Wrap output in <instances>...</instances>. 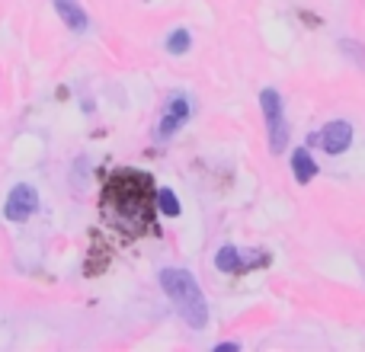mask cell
I'll use <instances>...</instances> for the list:
<instances>
[{
	"instance_id": "cell-1",
	"label": "cell",
	"mask_w": 365,
	"mask_h": 352,
	"mask_svg": "<svg viewBox=\"0 0 365 352\" xmlns=\"http://www.w3.org/2000/svg\"><path fill=\"white\" fill-rule=\"evenodd\" d=\"M100 212L125 237L148 234L154 227V212H158L154 180L141 170H115L103 182Z\"/></svg>"
},
{
	"instance_id": "cell-2",
	"label": "cell",
	"mask_w": 365,
	"mask_h": 352,
	"mask_svg": "<svg viewBox=\"0 0 365 352\" xmlns=\"http://www.w3.org/2000/svg\"><path fill=\"white\" fill-rule=\"evenodd\" d=\"M160 289L167 291V298L173 301L177 314L192 330H202L208 323V304H205V295H202V289H199V282H195L192 272L164 269L160 272Z\"/></svg>"
},
{
	"instance_id": "cell-3",
	"label": "cell",
	"mask_w": 365,
	"mask_h": 352,
	"mask_svg": "<svg viewBox=\"0 0 365 352\" xmlns=\"http://www.w3.org/2000/svg\"><path fill=\"white\" fill-rule=\"evenodd\" d=\"M259 106H263V119H266V132H269V147L272 154H282L289 145V122L282 113V96L272 87H266L259 93Z\"/></svg>"
},
{
	"instance_id": "cell-4",
	"label": "cell",
	"mask_w": 365,
	"mask_h": 352,
	"mask_svg": "<svg viewBox=\"0 0 365 352\" xmlns=\"http://www.w3.org/2000/svg\"><path fill=\"white\" fill-rule=\"evenodd\" d=\"M311 145H321L327 154H343L353 145V125L346 119H334L321 128V132L311 135Z\"/></svg>"
},
{
	"instance_id": "cell-5",
	"label": "cell",
	"mask_w": 365,
	"mask_h": 352,
	"mask_svg": "<svg viewBox=\"0 0 365 352\" xmlns=\"http://www.w3.org/2000/svg\"><path fill=\"white\" fill-rule=\"evenodd\" d=\"M36 208H38V192L29 182H19V186H13L10 199H6L4 214H6V221H26L36 214Z\"/></svg>"
},
{
	"instance_id": "cell-6",
	"label": "cell",
	"mask_w": 365,
	"mask_h": 352,
	"mask_svg": "<svg viewBox=\"0 0 365 352\" xmlns=\"http://www.w3.org/2000/svg\"><path fill=\"white\" fill-rule=\"evenodd\" d=\"M266 263H269V257H266V253H257V257L247 259L237 247H221L218 257H215V269L227 272V276H240V272L257 269V266H266Z\"/></svg>"
},
{
	"instance_id": "cell-7",
	"label": "cell",
	"mask_w": 365,
	"mask_h": 352,
	"mask_svg": "<svg viewBox=\"0 0 365 352\" xmlns=\"http://www.w3.org/2000/svg\"><path fill=\"white\" fill-rule=\"evenodd\" d=\"M189 119V100L182 93H177L170 100V106H167V113H164V119H160V125H158V135L160 138H170L173 132L182 125V122Z\"/></svg>"
},
{
	"instance_id": "cell-8",
	"label": "cell",
	"mask_w": 365,
	"mask_h": 352,
	"mask_svg": "<svg viewBox=\"0 0 365 352\" xmlns=\"http://www.w3.org/2000/svg\"><path fill=\"white\" fill-rule=\"evenodd\" d=\"M55 10H58V16L64 19V26H68V29L83 32L90 26L87 13H83V6L77 4V0H55Z\"/></svg>"
},
{
	"instance_id": "cell-9",
	"label": "cell",
	"mask_w": 365,
	"mask_h": 352,
	"mask_svg": "<svg viewBox=\"0 0 365 352\" xmlns=\"http://www.w3.org/2000/svg\"><path fill=\"white\" fill-rule=\"evenodd\" d=\"M292 173H295L298 182H311L317 173H321L314 164V157L308 154V147H298V151L292 154Z\"/></svg>"
},
{
	"instance_id": "cell-10",
	"label": "cell",
	"mask_w": 365,
	"mask_h": 352,
	"mask_svg": "<svg viewBox=\"0 0 365 352\" xmlns=\"http://www.w3.org/2000/svg\"><path fill=\"white\" fill-rule=\"evenodd\" d=\"M189 45H192V36H189L186 29H173L170 36L164 38V48L170 51V55H186Z\"/></svg>"
},
{
	"instance_id": "cell-11",
	"label": "cell",
	"mask_w": 365,
	"mask_h": 352,
	"mask_svg": "<svg viewBox=\"0 0 365 352\" xmlns=\"http://www.w3.org/2000/svg\"><path fill=\"white\" fill-rule=\"evenodd\" d=\"M158 212L167 218H177L180 214V199L173 189H158Z\"/></svg>"
},
{
	"instance_id": "cell-12",
	"label": "cell",
	"mask_w": 365,
	"mask_h": 352,
	"mask_svg": "<svg viewBox=\"0 0 365 352\" xmlns=\"http://www.w3.org/2000/svg\"><path fill=\"white\" fill-rule=\"evenodd\" d=\"M237 349V343H218V346H215V352H234Z\"/></svg>"
}]
</instances>
